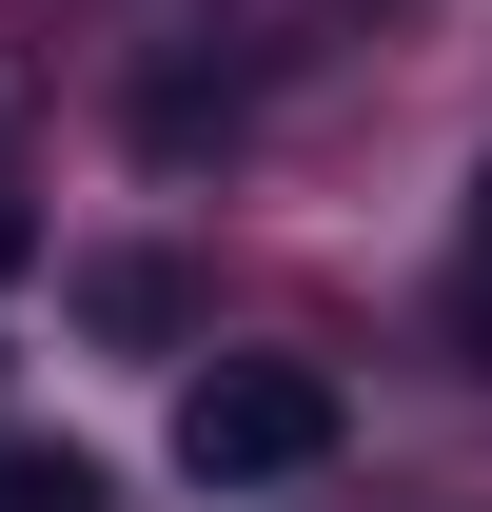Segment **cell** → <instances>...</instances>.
Here are the masks:
<instances>
[{
	"mask_svg": "<svg viewBox=\"0 0 492 512\" xmlns=\"http://www.w3.org/2000/svg\"><path fill=\"white\" fill-rule=\"evenodd\" d=\"M453 335L492 355V178H473V276H453Z\"/></svg>",
	"mask_w": 492,
	"mask_h": 512,
	"instance_id": "cell-4",
	"label": "cell"
},
{
	"mask_svg": "<svg viewBox=\"0 0 492 512\" xmlns=\"http://www.w3.org/2000/svg\"><path fill=\"white\" fill-rule=\"evenodd\" d=\"M79 316H99V335H138V355H158V335H178L197 296H178V276H158V256H99V276H79Z\"/></svg>",
	"mask_w": 492,
	"mask_h": 512,
	"instance_id": "cell-2",
	"label": "cell"
},
{
	"mask_svg": "<svg viewBox=\"0 0 492 512\" xmlns=\"http://www.w3.org/2000/svg\"><path fill=\"white\" fill-rule=\"evenodd\" d=\"M315 453H335V375L315 355H217L178 394V473L197 493H296Z\"/></svg>",
	"mask_w": 492,
	"mask_h": 512,
	"instance_id": "cell-1",
	"label": "cell"
},
{
	"mask_svg": "<svg viewBox=\"0 0 492 512\" xmlns=\"http://www.w3.org/2000/svg\"><path fill=\"white\" fill-rule=\"evenodd\" d=\"M0 512H99V453H40V434H20V453H0Z\"/></svg>",
	"mask_w": 492,
	"mask_h": 512,
	"instance_id": "cell-3",
	"label": "cell"
},
{
	"mask_svg": "<svg viewBox=\"0 0 492 512\" xmlns=\"http://www.w3.org/2000/svg\"><path fill=\"white\" fill-rule=\"evenodd\" d=\"M20 256H40V237H20V197H0V276H20Z\"/></svg>",
	"mask_w": 492,
	"mask_h": 512,
	"instance_id": "cell-5",
	"label": "cell"
}]
</instances>
